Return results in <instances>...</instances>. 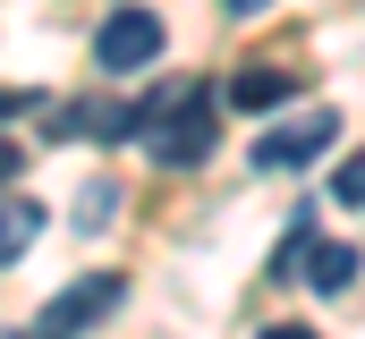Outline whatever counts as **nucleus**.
<instances>
[{"label": "nucleus", "instance_id": "f8f14e48", "mask_svg": "<svg viewBox=\"0 0 365 339\" xmlns=\"http://www.w3.org/2000/svg\"><path fill=\"white\" fill-rule=\"evenodd\" d=\"M0 339H26V331H0Z\"/></svg>", "mask_w": 365, "mask_h": 339}, {"label": "nucleus", "instance_id": "39448f33", "mask_svg": "<svg viewBox=\"0 0 365 339\" xmlns=\"http://www.w3.org/2000/svg\"><path fill=\"white\" fill-rule=\"evenodd\" d=\"M289 93H297V68H238L230 77V102L238 110H280Z\"/></svg>", "mask_w": 365, "mask_h": 339}, {"label": "nucleus", "instance_id": "f03ea898", "mask_svg": "<svg viewBox=\"0 0 365 339\" xmlns=\"http://www.w3.org/2000/svg\"><path fill=\"white\" fill-rule=\"evenodd\" d=\"M331 145H340V110H314V102H306L289 127H264V136H255L247 162L255 170H306V162H323Z\"/></svg>", "mask_w": 365, "mask_h": 339}, {"label": "nucleus", "instance_id": "0eeeda50", "mask_svg": "<svg viewBox=\"0 0 365 339\" xmlns=\"http://www.w3.org/2000/svg\"><path fill=\"white\" fill-rule=\"evenodd\" d=\"M306 280H314L323 297H331V288H349V280H357V246H349V238H323V246L306 254Z\"/></svg>", "mask_w": 365, "mask_h": 339}, {"label": "nucleus", "instance_id": "9b49d317", "mask_svg": "<svg viewBox=\"0 0 365 339\" xmlns=\"http://www.w3.org/2000/svg\"><path fill=\"white\" fill-rule=\"evenodd\" d=\"M221 9H230V17H255V9H272V0H221Z\"/></svg>", "mask_w": 365, "mask_h": 339}, {"label": "nucleus", "instance_id": "423d86ee", "mask_svg": "<svg viewBox=\"0 0 365 339\" xmlns=\"http://www.w3.org/2000/svg\"><path fill=\"white\" fill-rule=\"evenodd\" d=\"M43 238V204H26V195H9L0 204V263H17V254Z\"/></svg>", "mask_w": 365, "mask_h": 339}, {"label": "nucleus", "instance_id": "7ed1b4c3", "mask_svg": "<svg viewBox=\"0 0 365 339\" xmlns=\"http://www.w3.org/2000/svg\"><path fill=\"white\" fill-rule=\"evenodd\" d=\"M119 297H128V280H119V271H86V280H68V288L43 306V331H34V339H77V331H93Z\"/></svg>", "mask_w": 365, "mask_h": 339}, {"label": "nucleus", "instance_id": "20e7f679", "mask_svg": "<svg viewBox=\"0 0 365 339\" xmlns=\"http://www.w3.org/2000/svg\"><path fill=\"white\" fill-rule=\"evenodd\" d=\"M93 60H102L110 77L153 68V60H162V17H153V9H110L102 34H93Z\"/></svg>", "mask_w": 365, "mask_h": 339}, {"label": "nucleus", "instance_id": "f257e3e1", "mask_svg": "<svg viewBox=\"0 0 365 339\" xmlns=\"http://www.w3.org/2000/svg\"><path fill=\"white\" fill-rule=\"evenodd\" d=\"M212 136H221V102H212V85H162V110H153V127H145V145H153V162L162 170H195L212 162Z\"/></svg>", "mask_w": 365, "mask_h": 339}, {"label": "nucleus", "instance_id": "6e6552de", "mask_svg": "<svg viewBox=\"0 0 365 339\" xmlns=\"http://www.w3.org/2000/svg\"><path fill=\"white\" fill-rule=\"evenodd\" d=\"M331 195H340L349 212H365V145H357V153H349L340 170H331Z\"/></svg>", "mask_w": 365, "mask_h": 339}, {"label": "nucleus", "instance_id": "1a4fd4ad", "mask_svg": "<svg viewBox=\"0 0 365 339\" xmlns=\"http://www.w3.org/2000/svg\"><path fill=\"white\" fill-rule=\"evenodd\" d=\"M17 170H26V145H17V136H9V127H0V187H9V178H17Z\"/></svg>", "mask_w": 365, "mask_h": 339}, {"label": "nucleus", "instance_id": "9d476101", "mask_svg": "<svg viewBox=\"0 0 365 339\" xmlns=\"http://www.w3.org/2000/svg\"><path fill=\"white\" fill-rule=\"evenodd\" d=\"M264 339H314V331H306V323H272Z\"/></svg>", "mask_w": 365, "mask_h": 339}]
</instances>
